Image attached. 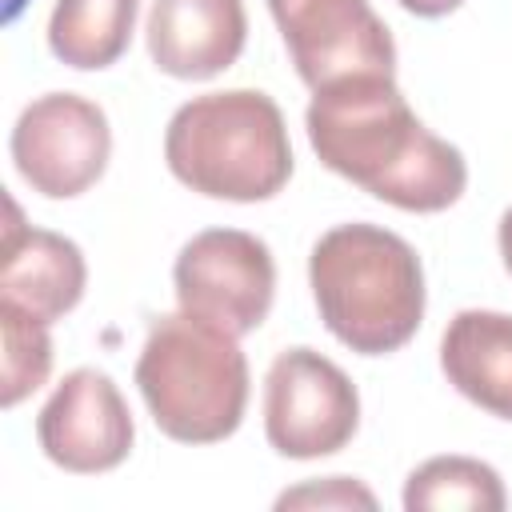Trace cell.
<instances>
[{
  "label": "cell",
  "mask_w": 512,
  "mask_h": 512,
  "mask_svg": "<svg viewBox=\"0 0 512 512\" xmlns=\"http://www.w3.org/2000/svg\"><path fill=\"white\" fill-rule=\"evenodd\" d=\"M440 372L464 400L512 424V312H456L440 336Z\"/></svg>",
  "instance_id": "cell-12"
},
{
  "label": "cell",
  "mask_w": 512,
  "mask_h": 512,
  "mask_svg": "<svg viewBox=\"0 0 512 512\" xmlns=\"http://www.w3.org/2000/svg\"><path fill=\"white\" fill-rule=\"evenodd\" d=\"M308 288L324 328L356 356H388L424 324V264L384 224L328 228L308 252Z\"/></svg>",
  "instance_id": "cell-2"
},
{
  "label": "cell",
  "mask_w": 512,
  "mask_h": 512,
  "mask_svg": "<svg viewBox=\"0 0 512 512\" xmlns=\"http://www.w3.org/2000/svg\"><path fill=\"white\" fill-rule=\"evenodd\" d=\"M8 152L32 192L72 200L104 176L112 160V128L96 100L80 92H44L20 108Z\"/></svg>",
  "instance_id": "cell-7"
},
{
  "label": "cell",
  "mask_w": 512,
  "mask_h": 512,
  "mask_svg": "<svg viewBox=\"0 0 512 512\" xmlns=\"http://www.w3.org/2000/svg\"><path fill=\"white\" fill-rule=\"evenodd\" d=\"M400 504L408 512H500L508 504L504 480L476 456H428L404 480Z\"/></svg>",
  "instance_id": "cell-14"
},
{
  "label": "cell",
  "mask_w": 512,
  "mask_h": 512,
  "mask_svg": "<svg viewBox=\"0 0 512 512\" xmlns=\"http://www.w3.org/2000/svg\"><path fill=\"white\" fill-rule=\"evenodd\" d=\"M404 12H412V16H420V20H440V16H448V12H456L464 0H396Z\"/></svg>",
  "instance_id": "cell-17"
},
{
  "label": "cell",
  "mask_w": 512,
  "mask_h": 512,
  "mask_svg": "<svg viewBox=\"0 0 512 512\" xmlns=\"http://www.w3.org/2000/svg\"><path fill=\"white\" fill-rule=\"evenodd\" d=\"M168 172L228 204L272 200L292 180V140L280 104L260 88H224L184 100L164 128Z\"/></svg>",
  "instance_id": "cell-3"
},
{
  "label": "cell",
  "mask_w": 512,
  "mask_h": 512,
  "mask_svg": "<svg viewBox=\"0 0 512 512\" xmlns=\"http://www.w3.org/2000/svg\"><path fill=\"white\" fill-rule=\"evenodd\" d=\"M268 12L312 92L344 76H396V40L368 0H268Z\"/></svg>",
  "instance_id": "cell-8"
},
{
  "label": "cell",
  "mask_w": 512,
  "mask_h": 512,
  "mask_svg": "<svg viewBox=\"0 0 512 512\" xmlns=\"http://www.w3.org/2000/svg\"><path fill=\"white\" fill-rule=\"evenodd\" d=\"M140 0H56L48 16V52L76 68H112L136 32Z\"/></svg>",
  "instance_id": "cell-13"
},
{
  "label": "cell",
  "mask_w": 512,
  "mask_h": 512,
  "mask_svg": "<svg viewBox=\"0 0 512 512\" xmlns=\"http://www.w3.org/2000/svg\"><path fill=\"white\" fill-rule=\"evenodd\" d=\"M40 452L76 476H100L128 460L136 424L124 392L100 368H72L36 416Z\"/></svg>",
  "instance_id": "cell-9"
},
{
  "label": "cell",
  "mask_w": 512,
  "mask_h": 512,
  "mask_svg": "<svg viewBox=\"0 0 512 512\" xmlns=\"http://www.w3.org/2000/svg\"><path fill=\"white\" fill-rule=\"evenodd\" d=\"M276 508H376V496L356 476H324L280 492Z\"/></svg>",
  "instance_id": "cell-16"
},
{
  "label": "cell",
  "mask_w": 512,
  "mask_h": 512,
  "mask_svg": "<svg viewBox=\"0 0 512 512\" xmlns=\"http://www.w3.org/2000/svg\"><path fill=\"white\" fill-rule=\"evenodd\" d=\"M176 304L232 336L256 332L276 300L272 248L244 228L196 232L172 264Z\"/></svg>",
  "instance_id": "cell-6"
},
{
  "label": "cell",
  "mask_w": 512,
  "mask_h": 512,
  "mask_svg": "<svg viewBox=\"0 0 512 512\" xmlns=\"http://www.w3.org/2000/svg\"><path fill=\"white\" fill-rule=\"evenodd\" d=\"M304 128L328 172L400 212H444L468 188L464 152L408 108L396 76H344L316 88Z\"/></svg>",
  "instance_id": "cell-1"
},
{
  "label": "cell",
  "mask_w": 512,
  "mask_h": 512,
  "mask_svg": "<svg viewBox=\"0 0 512 512\" xmlns=\"http://www.w3.org/2000/svg\"><path fill=\"white\" fill-rule=\"evenodd\" d=\"M0 328H4V384L0 404L16 408L24 396H32L48 372H52V336L48 324L32 312H24L12 300H0Z\"/></svg>",
  "instance_id": "cell-15"
},
{
  "label": "cell",
  "mask_w": 512,
  "mask_h": 512,
  "mask_svg": "<svg viewBox=\"0 0 512 512\" xmlns=\"http://www.w3.org/2000/svg\"><path fill=\"white\" fill-rule=\"evenodd\" d=\"M360 428V392L324 352L296 344L276 352L264 376V436L288 460L336 456Z\"/></svg>",
  "instance_id": "cell-5"
},
{
  "label": "cell",
  "mask_w": 512,
  "mask_h": 512,
  "mask_svg": "<svg viewBox=\"0 0 512 512\" xmlns=\"http://www.w3.org/2000/svg\"><path fill=\"white\" fill-rule=\"evenodd\" d=\"M88 284V264L76 240L32 228L20 220V208L8 200V224L0 240V300L20 304L44 324L64 320Z\"/></svg>",
  "instance_id": "cell-11"
},
{
  "label": "cell",
  "mask_w": 512,
  "mask_h": 512,
  "mask_svg": "<svg viewBox=\"0 0 512 512\" xmlns=\"http://www.w3.org/2000/svg\"><path fill=\"white\" fill-rule=\"evenodd\" d=\"M248 356L240 336L192 316H156L136 356V388L152 424L176 444L228 440L248 408Z\"/></svg>",
  "instance_id": "cell-4"
},
{
  "label": "cell",
  "mask_w": 512,
  "mask_h": 512,
  "mask_svg": "<svg viewBox=\"0 0 512 512\" xmlns=\"http://www.w3.org/2000/svg\"><path fill=\"white\" fill-rule=\"evenodd\" d=\"M248 40L244 0H152L144 44L172 80H212L228 72Z\"/></svg>",
  "instance_id": "cell-10"
},
{
  "label": "cell",
  "mask_w": 512,
  "mask_h": 512,
  "mask_svg": "<svg viewBox=\"0 0 512 512\" xmlns=\"http://www.w3.org/2000/svg\"><path fill=\"white\" fill-rule=\"evenodd\" d=\"M496 244H500L504 272L512 276V208H504V212H500V224H496Z\"/></svg>",
  "instance_id": "cell-18"
}]
</instances>
